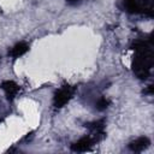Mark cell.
<instances>
[{"mask_svg": "<svg viewBox=\"0 0 154 154\" xmlns=\"http://www.w3.org/2000/svg\"><path fill=\"white\" fill-rule=\"evenodd\" d=\"M67 4H70V5H78L82 0H65Z\"/></svg>", "mask_w": 154, "mask_h": 154, "instance_id": "9c48e42d", "label": "cell"}, {"mask_svg": "<svg viewBox=\"0 0 154 154\" xmlns=\"http://www.w3.org/2000/svg\"><path fill=\"white\" fill-rule=\"evenodd\" d=\"M108 105H109L108 100H106L105 97H100V99L95 102V108H96L97 111H103V109H106V108L108 107Z\"/></svg>", "mask_w": 154, "mask_h": 154, "instance_id": "ba28073f", "label": "cell"}, {"mask_svg": "<svg viewBox=\"0 0 154 154\" xmlns=\"http://www.w3.org/2000/svg\"><path fill=\"white\" fill-rule=\"evenodd\" d=\"M73 95V88L70 85H64L61 89H59L53 97V105L55 107H63L65 103L69 102V100Z\"/></svg>", "mask_w": 154, "mask_h": 154, "instance_id": "3957f363", "label": "cell"}, {"mask_svg": "<svg viewBox=\"0 0 154 154\" xmlns=\"http://www.w3.org/2000/svg\"><path fill=\"white\" fill-rule=\"evenodd\" d=\"M136 54L132 61V69L136 76L141 79H146L149 76L150 69L153 66V53L150 40L149 41H137L134 46Z\"/></svg>", "mask_w": 154, "mask_h": 154, "instance_id": "6da1fadb", "label": "cell"}, {"mask_svg": "<svg viewBox=\"0 0 154 154\" xmlns=\"http://www.w3.org/2000/svg\"><path fill=\"white\" fill-rule=\"evenodd\" d=\"M124 11L129 13H142L153 17V0H122Z\"/></svg>", "mask_w": 154, "mask_h": 154, "instance_id": "7a4b0ae2", "label": "cell"}, {"mask_svg": "<svg viewBox=\"0 0 154 154\" xmlns=\"http://www.w3.org/2000/svg\"><path fill=\"white\" fill-rule=\"evenodd\" d=\"M28 51H29L28 43H25V42H19V43H16V45L8 51V55H11V57H13V58H19V57H22L23 54H25Z\"/></svg>", "mask_w": 154, "mask_h": 154, "instance_id": "8992f818", "label": "cell"}, {"mask_svg": "<svg viewBox=\"0 0 154 154\" xmlns=\"http://www.w3.org/2000/svg\"><path fill=\"white\" fill-rule=\"evenodd\" d=\"M149 146V140L147 137H140L135 141H132L129 144V148L132 152H142L143 149H146Z\"/></svg>", "mask_w": 154, "mask_h": 154, "instance_id": "52a82bcc", "label": "cell"}, {"mask_svg": "<svg viewBox=\"0 0 154 154\" xmlns=\"http://www.w3.org/2000/svg\"><path fill=\"white\" fill-rule=\"evenodd\" d=\"M97 142L95 140L94 136H85V137H82L81 140H78L77 142H75L73 144H71V149L73 152H87L91 148V146Z\"/></svg>", "mask_w": 154, "mask_h": 154, "instance_id": "277c9868", "label": "cell"}, {"mask_svg": "<svg viewBox=\"0 0 154 154\" xmlns=\"http://www.w3.org/2000/svg\"><path fill=\"white\" fill-rule=\"evenodd\" d=\"M1 88L5 91L6 97L8 100H12L17 95V93L19 91V85L17 83H14L13 81H5V82H2L1 83Z\"/></svg>", "mask_w": 154, "mask_h": 154, "instance_id": "5b68a950", "label": "cell"}]
</instances>
